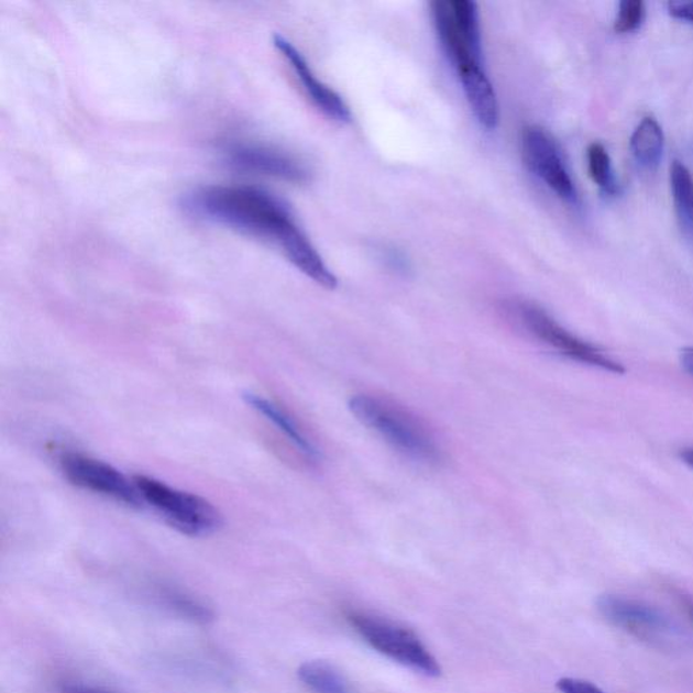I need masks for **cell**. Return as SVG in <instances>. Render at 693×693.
<instances>
[{
    "label": "cell",
    "mask_w": 693,
    "mask_h": 693,
    "mask_svg": "<svg viewBox=\"0 0 693 693\" xmlns=\"http://www.w3.org/2000/svg\"><path fill=\"white\" fill-rule=\"evenodd\" d=\"M180 209L193 219L232 229L278 249L293 266L324 289L338 279L297 224L289 205L251 186H204L180 198Z\"/></svg>",
    "instance_id": "6da1fadb"
},
{
    "label": "cell",
    "mask_w": 693,
    "mask_h": 693,
    "mask_svg": "<svg viewBox=\"0 0 693 693\" xmlns=\"http://www.w3.org/2000/svg\"><path fill=\"white\" fill-rule=\"evenodd\" d=\"M431 15L440 46L455 68L466 98L492 90L484 67L477 4L470 0H437L431 3Z\"/></svg>",
    "instance_id": "7a4b0ae2"
},
{
    "label": "cell",
    "mask_w": 693,
    "mask_h": 693,
    "mask_svg": "<svg viewBox=\"0 0 693 693\" xmlns=\"http://www.w3.org/2000/svg\"><path fill=\"white\" fill-rule=\"evenodd\" d=\"M352 415L381 435L393 448L410 460L438 463L442 460L437 439L419 417L391 399L360 395L350 399Z\"/></svg>",
    "instance_id": "3957f363"
},
{
    "label": "cell",
    "mask_w": 693,
    "mask_h": 693,
    "mask_svg": "<svg viewBox=\"0 0 693 693\" xmlns=\"http://www.w3.org/2000/svg\"><path fill=\"white\" fill-rule=\"evenodd\" d=\"M345 619L370 648L410 671L438 678L440 666L421 639L409 628L370 610L350 608Z\"/></svg>",
    "instance_id": "277c9868"
},
{
    "label": "cell",
    "mask_w": 693,
    "mask_h": 693,
    "mask_svg": "<svg viewBox=\"0 0 693 693\" xmlns=\"http://www.w3.org/2000/svg\"><path fill=\"white\" fill-rule=\"evenodd\" d=\"M141 498L151 505L174 530L187 537H208L222 525L213 504L193 493L176 490L146 475H134Z\"/></svg>",
    "instance_id": "5b68a950"
},
{
    "label": "cell",
    "mask_w": 693,
    "mask_h": 693,
    "mask_svg": "<svg viewBox=\"0 0 693 693\" xmlns=\"http://www.w3.org/2000/svg\"><path fill=\"white\" fill-rule=\"evenodd\" d=\"M508 309L509 314L528 333L560 352L561 355H565L569 360L602 369L604 372L615 374L626 372L624 364L604 354L597 346L569 332L538 305L518 301L510 304Z\"/></svg>",
    "instance_id": "8992f818"
},
{
    "label": "cell",
    "mask_w": 693,
    "mask_h": 693,
    "mask_svg": "<svg viewBox=\"0 0 693 693\" xmlns=\"http://www.w3.org/2000/svg\"><path fill=\"white\" fill-rule=\"evenodd\" d=\"M61 468L64 477L81 490L113 498L129 508L140 509L145 505L133 479H128L109 463L79 452H64Z\"/></svg>",
    "instance_id": "52a82bcc"
},
{
    "label": "cell",
    "mask_w": 693,
    "mask_h": 693,
    "mask_svg": "<svg viewBox=\"0 0 693 693\" xmlns=\"http://www.w3.org/2000/svg\"><path fill=\"white\" fill-rule=\"evenodd\" d=\"M597 609L610 625L649 644H666L676 636V627L659 608L624 596L598 598Z\"/></svg>",
    "instance_id": "ba28073f"
},
{
    "label": "cell",
    "mask_w": 693,
    "mask_h": 693,
    "mask_svg": "<svg viewBox=\"0 0 693 693\" xmlns=\"http://www.w3.org/2000/svg\"><path fill=\"white\" fill-rule=\"evenodd\" d=\"M521 152L528 169L551 191L568 204L575 205L579 194L556 140L543 128L527 127L521 134Z\"/></svg>",
    "instance_id": "9c48e42d"
},
{
    "label": "cell",
    "mask_w": 693,
    "mask_h": 693,
    "mask_svg": "<svg viewBox=\"0 0 693 693\" xmlns=\"http://www.w3.org/2000/svg\"><path fill=\"white\" fill-rule=\"evenodd\" d=\"M222 162L238 172L268 176L290 184H305L308 168L296 157L266 145L233 141L221 146Z\"/></svg>",
    "instance_id": "30bf717a"
},
{
    "label": "cell",
    "mask_w": 693,
    "mask_h": 693,
    "mask_svg": "<svg viewBox=\"0 0 693 693\" xmlns=\"http://www.w3.org/2000/svg\"><path fill=\"white\" fill-rule=\"evenodd\" d=\"M274 45L282 56L289 62L290 67L295 70L299 84L302 85L305 92L308 94L310 101L316 105V108L321 110L327 117H330L333 121L339 123H350L352 121L351 110L349 105L344 102V99L339 96L337 91H333L331 87L322 84L317 79L312 68L309 67L307 61L302 56L295 45L284 35H274Z\"/></svg>",
    "instance_id": "8fae6325"
},
{
    "label": "cell",
    "mask_w": 693,
    "mask_h": 693,
    "mask_svg": "<svg viewBox=\"0 0 693 693\" xmlns=\"http://www.w3.org/2000/svg\"><path fill=\"white\" fill-rule=\"evenodd\" d=\"M246 405H250L252 409H255L257 414L264 416L270 422H273L280 432H284L285 437L290 440L296 448L302 452V454L309 460H319V450L315 448V444L310 442L297 425V421L282 409L279 405L270 402L260 395H255L252 392H245L243 395Z\"/></svg>",
    "instance_id": "7c38bea8"
},
{
    "label": "cell",
    "mask_w": 693,
    "mask_h": 693,
    "mask_svg": "<svg viewBox=\"0 0 693 693\" xmlns=\"http://www.w3.org/2000/svg\"><path fill=\"white\" fill-rule=\"evenodd\" d=\"M663 145L666 136L660 123L653 117H645L630 140L632 156L642 167L654 169L661 162Z\"/></svg>",
    "instance_id": "4fadbf2b"
},
{
    "label": "cell",
    "mask_w": 693,
    "mask_h": 693,
    "mask_svg": "<svg viewBox=\"0 0 693 693\" xmlns=\"http://www.w3.org/2000/svg\"><path fill=\"white\" fill-rule=\"evenodd\" d=\"M297 674L312 693H352L349 681L326 661L304 662Z\"/></svg>",
    "instance_id": "5bb4252c"
},
{
    "label": "cell",
    "mask_w": 693,
    "mask_h": 693,
    "mask_svg": "<svg viewBox=\"0 0 693 693\" xmlns=\"http://www.w3.org/2000/svg\"><path fill=\"white\" fill-rule=\"evenodd\" d=\"M586 157H588V172L593 184L608 196H615L618 193V184H616L613 162L606 146L601 143L591 144L586 151Z\"/></svg>",
    "instance_id": "9a60e30c"
},
{
    "label": "cell",
    "mask_w": 693,
    "mask_h": 693,
    "mask_svg": "<svg viewBox=\"0 0 693 693\" xmlns=\"http://www.w3.org/2000/svg\"><path fill=\"white\" fill-rule=\"evenodd\" d=\"M671 187L679 215L693 221V180L690 169L679 161H674L671 166Z\"/></svg>",
    "instance_id": "2e32d148"
},
{
    "label": "cell",
    "mask_w": 693,
    "mask_h": 693,
    "mask_svg": "<svg viewBox=\"0 0 693 693\" xmlns=\"http://www.w3.org/2000/svg\"><path fill=\"white\" fill-rule=\"evenodd\" d=\"M162 596L164 604L180 615L182 618L201 622V624H208L209 620L213 619V614L207 606L184 592L167 590L162 593Z\"/></svg>",
    "instance_id": "e0dca14e"
},
{
    "label": "cell",
    "mask_w": 693,
    "mask_h": 693,
    "mask_svg": "<svg viewBox=\"0 0 693 693\" xmlns=\"http://www.w3.org/2000/svg\"><path fill=\"white\" fill-rule=\"evenodd\" d=\"M646 16V4L642 0H624L619 3L618 15L614 23L616 33L626 34L638 31Z\"/></svg>",
    "instance_id": "ac0fdd59"
},
{
    "label": "cell",
    "mask_w": 693,
    "mask_h": 693,
    "mask_svg": "<svg viewBox=\"0 0 693 693\" xmlns=\"http://www.w3.org/2000/svg\"><path fill=\"white\" fill-rule=\"evenodd\" d=\"M557 689L561 693H606L590 681L565 678L557 683Z\"/></svg>",
    "instance_id": "d6986e66"
},
{
    "label": "cell",
    "mask_w": 693,
    "mask_h": 693,
    "mask_svg": "<svg viewBox=\"0 0 693 693\" xmlns=\"http://www.w3.org/2000/svg\"><path fill=\"white\" fill-rule=\"evenodd\" d=\"M667 9L669 15L693 25V2H669Z\"/></svg>",
    "instance_id": "ffe728a7"
},
{
    "label": "cell",
    "mask_w": 693,
    "mask_h": 693,
    "mask_svg": "<svg viewBox=\"0 0 693 693\" xmlns=\"http://www.w3.org/2000/svg\"><path fill=\"white\" fill-rule=\"evenodd\" d=\"M61 693H109L84 684H64Z\"/></svg>",
    "instance_id": "44dd1931"
},
{
    "label": "cell",
    "mask_w": 693,
    "mask_h": 693,
    "mask_svg": "<svg viewBox=\"0 0 693 693\" xmlns=\"http://www.w3.org/2000/svg\"><path fill=\"white\" fill-rule=\"evenodd\" d=\"M680 361H681V366H683L685 372L692 375L693 377V350L686 349L683 352H681Z\"/></svg>",
    "instance_id": "7402d4cb"
},
{
    "label": "cell",
    "mask_w": 693,
    "mask_h": 693,
    "mask_svg": "<svg viewBox=\"0 0 693 693\" xmlns=\"http://www.w3.org/2000/svg\"><path fill=\"white\" fill-rule=\"evenodd\" d=\"M680 457L685 465H689L691 469H693V449H684L680 452Z\"/></svg>",
    "instance_id": "603a6c76"
},
{
    "label": "cell",
    "mask_w": 693,
    "mask_h": 693,
    "mask_svg": "<svg viewBox=\"0 0 693 693\" xmlns=\"http://www.w3.org/2000/svg\"><path fill=\"white\" fill-rule=\"evenodd\" d=\"M686 609H689V614L693 620V604L691 602H686Z\"/></svg>",
    "instance_id": "cb8c5ba5"
}]
</instances>
